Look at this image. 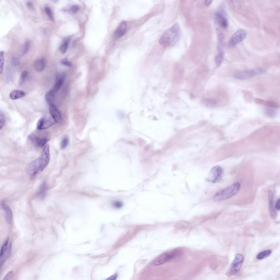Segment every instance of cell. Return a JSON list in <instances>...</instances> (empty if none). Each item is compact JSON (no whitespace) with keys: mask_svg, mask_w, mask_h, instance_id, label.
Returning a JSON list of instances; mask_svg holds the SVG:
<instances>
[{"mask_svg":"<svg viewBox=\"0 0 280 280\" xmlns=\"http://www.w3.org/2000/svg\"><path fill=\"white\" fill-rule=\"evenodd\" d=\"M180 37V27L178 24H176L163 33L159 39V43L165 47H171L177 43Z\"/></svg>","mask_w":280,"mask_h":280,"instance_id":"cell-1","label":"cell"},{"mask_svg":"<svg viewBox=\"0 0 280 280\" xmlns=\"http://www.w3.org/2000/svg\"><path fill=\"white\" fill-rule=\"evenodd\" d=\"M240 183L238 182H235L229 187L217 192L213 197V200L216 202L226 200L235 196L240 191Z\"/></svg>","mask_w":280,"mask_h":280,"instance_id":"cell-2","label":"cell"},{"mask_svg":"<svg viewBox=\"0 0 280 280\" xmlns=\"http://www.w3.org/2000/svg\"><path fill=\"white\" fill-rule=\"evenodd\" d=\"M181 254V251L178 250H173L171 251L164 253L159 256L155 261L153 262L154 266H159L165 264L168 261L176 258Z\"/></svg>","mask_w":280,"mask_h":280,"instance_id":"cell-3","label":"cell"},{"mask_svg":"<svg viewBox=\"0 0 280 280\" xmlns=\"http://www.w3.org/2000/svg\"><path fill=\"white\" fill-rule=\"evenodd\" d=\"M264 72V70L260 69H256L236 72L234 74V76L236 78L244 80V79L251 78L257 75L263 74Z\"/></svg>","mask_w":280,"mask_h":280,"instance_id":"cell-4","label":"cell"},{"mask_svg":"<svg viewBox=\"0 0 280 280\" xmlns=\"http://www.w3.org/2000/svg\"><path fill=\"white\" fill-rule=\"evenodd\" d=\"M247 33L244 30H239L233 34L228 42V46L230 48L235 47L246 39Z\"/></svg>","mask_w":280,"mask_h":280,"instance_id":"cell-5","label":"cell"},{"mask_svg":"<svg viewBox=\"0 0 280 280\" xmlns=\"http://www.w3.org/2000/svg\"><path fill=\"white\" fill-rule=\"evenodd\" d=\"M11 252V244L10 243V240L8 239L5 241L3 246L0 250V266L3 265L5 261L10 255Z\"/></svg>","mask_w":280,"mask_h":280,"instance_id":"cell-6","label":"cell"},{"mask_svg":"<svg viewBox=\"0 0 280 280\" xmlns=\"http://www.w3.org/2000/svg\"><path fill=\"white\" fill-rule=\"evenodd\" d=\"M244 261V257L241 254H237L234 260L232 262L230 269L229 271L230 274L235 275L240 270L241 266Z\"/></svg>","mask_w":280,"mask_h":280,"instance_id":"cell-7","label":"cell"},{"mask_svg":"<svg viewBox=\"0 0 280 280\" xmlns=\"http://www.w3.org/2000/svg\"><path fill=\"white\" fill-rule=\"evenodd\" d=\"M223 173V169L220 166H216L212 169L207 181L212 183L218 182L221 180Z\"/></svg>","mask_w":280,"mask_h":280,"instance_id":"cell-8","label":"cell"},{"mask_svg":"<svg viewBox=\"0 0 280 280\" xmlns=\"http://www.w3.org/2000/svg\"><path fill=\"white\" fill-rule=\"evenodd\" d=\"M50 151L49 146L48 144H46L42 151L41 154V157L39 158L40 163H41V171H42L47 166L50 161Z\"/></svg>","mask_w":280,"mask_h":280,"instance_id":"cell-9","label":"cell"},{"mask_svg":"<svg viewBox=\"0 0 280 280\" xmlns=\"http://www.w3.org/2000/svg\"><path fill=\"white\" fill-rule=\"evenodd\" d=\"M28 171L31 178H34L39 171H41L39 158L30 164L28 167Z\"/></svg>","mask_w":280,"mask_h":280,"instance_id":"cell-10","label":"cell"},{"mask_svg":"<svg viewBox=\"0 0 280 280\" xmlns=\"http://www.w3.org/2000/svg\"><path fill=\"white\" fill-rule=\"evenodd\" d=\"M215 19L218 25L222 28L226 29L228 28V21L223 10H219L217 12L215 15Z\"/></svg>","mask_w":280,"mask_h":280,"instance_id":"cell-11","label":"cell"},{"mask_svg":"<svg viewBox=\"0 0 280 280\" xmlns=\"http://www.w3.org/2000/svg\"><path fill=\"white\" fill-rule=\"evenodd\" d=\"M55 122L53 118L42 117L37 122V128L39 130L47 129L54 125Z\"/></svg>","mask_w":280,"mask_h":280,"instance_id":"cell-12","label":"cell"},{"mask_svg":"<svg viewBox=\"0 0 280 280\" xmlns=\"http://www.w3.org/2000/svg\"><path fill=\"white\" fill-rule=\"evenodd\" d=\"M29 138L36 146L40 148L44 147L49 140V138L47 136H37L36 135H30Z\"/></svg>","mask_w":280,"mask_h":280,"instance_id":"cell-13","label":"cell"},{"mask_svg":"<svg viewBox=\"0 0 280 280\" xmlns=\"http://www.w3.org/2000/svg\"><path fill=\"white\" fill-rule=\"evenodd\" d=\"M49 105V112L54 122L56 123H61L62 117L59 110L56 108L54 104H50Z\"/></svg>","mask_w":280,"mask_h":280,"instance_id":"cell-14","label":"cell"},{"mask_svg":"<svg viewBox=\"0 0 280 280\" xmlns=\"http://www.w3.org/2000/svg\"><path fill=\"white\" fill-rule=\"evenodd\" d=\"M127 31V24L125 21L122 22L118 25L117 28L114 32V36L116 39H119L123 37Z\"/></svg>","mask_w":280,"mask_h":280,"instance_id":"cell-15","label":"cell"},{"mask_svg":"<svg viewBox=\"0 0 280 280\" xmlns=\"http://www.w3.org/2000/svg\"><path fill=\"white\" fill-rule=\"evenodd\" d=\"M1 206L5 213V218L6 221L8 223L11 224L13 218V213L11 208L5 202H2L1 203Z\"/></svg>","mask_w":280,"mask_h":280,"instance_id":"cell-16","label":"cell"},{"mask_svg":"<svg viewBox=\"0 0 280 280\" xmlns=\"http://www.w3.org/2000/svg\"><path fill=\"white\" fill-rule=\"evenodd\" d=\"M269 211L270 213L271 216L273 218H275L277 215V213L276 212V209L274 205V194L271 192L269 193Z\"/></svg>","mask_w":280,"mask_h":280,"instance_id":"cell-17","label":"cell"},{"mask_svg":"<svg viewBox=\"0 0 280 280\" xmlns=\"http://www.w3.org/2000/svg\"><path fill=\"white\" fill-rule=\"evenodd\" d=\"M45 66V61L43 58L37 60L34 63V69L38 72H41L44 70Z\"/></svg>","mask_w":280,"mask_h":280,"instance_id":"cell-18","label":"cell"},{"mask_svg":"<svg viewBox=\"0 0 280 280\" xmlns=\"http://www.w3.org/2000/svg\"><path fill=\"white\" fill-rule=\"evenodd\" d=\"M25 95H26V94L24 91L19 90H13L10 93V97L12 100H15L22 98L24 97Z\"/></svg>","mask_w":280,"mask_h":280,"instance_id":"cell-19","label":"cell"},{"mask_svg":"<svg viewBox=\"0 0 280 280\" xmlns=\"http://www.w3.org/2000/svg\"><path fill=\"white\" fill-rule=\"evenodd\" d=\"M224 58V51L221 45L219 47V52L215 58V63L217 67L221 66Z\"/></svg>","mask_w":280,"mask_h":280,"instance_id":"cell-20","label":"cell"},{"mask_svg":"<svg viewBox=\"0 0 280 280\" xmlns=\"http://www.w3.org/2000/svg\"><path fill=\"white\" fill-rule=\"evenodd\" d=\"M64 76H60L59 77H58V78L57 79L55 83L54 84L53 88L51 89V90H52L55 93L58 92L60 90V89L61 88L63 84L64 83Z\"/></svg>","mask_w":280,"mask_h":280,"instance_id":"cell-21","label":"cell"},{"mask_svg":"<svg viewBox=\"0 0 280 280\" xmlns=\"http://www.w3.org/2000/svg\"><path fill=\"white\" fill-rule=\"evenodd\" d=\"M272 253V251L270 250H267L266 251H262L259 253L257 255V259L258 260H262L266 257L270 256Z\"/></svg>","mask_w":280,"mask_h":280,"instance_id":"cell-22","label":"cell"},{"mask_svg":"<svg viewBox=\"0 0 280 280\" xmlns=\"http://www.w3.org/2000/svg\"><path fill=\"white\" fill-rule=\"evenodd\" d=\"M55 93L51 90L46 94L45 99L47 100V102L49 103V105L53 104V103H54V100H55Z\"/></svg>","mask_w":280,"mask_h":280,"instance_id":"cell-23","label":"cell"},{"mask_svg":"<svg viewBox=\"0 0 280 280\" xmlns=\"http://www.w3.org/2000/svg\"><path fill=\"white\" fill-rule=\"evenodd\" d=\"M30 44H31V43H30V41L29 40L25 42L24 44H23V45L22 46L21 50H20V55L21 56H24L28 52V51L30 49Z\"/></svg>","mask_w":280,"mask_h":280,"instance_id":"cell-24","label":"cell"},{"mask_svg":"<svg viewBox=\"0 0 280 280\" xmlns=\"http://www.w3.org/2000/svg\"><path fill=\"white\" fill-rule=\"evenodd\" d=\"M69 41H70V39L67 38L66 39H64V41L61 44L60 47V50L62 53H65L67 51V49L69 47Z\"/></svg>","mask_w":280,"mask_h":280,"instance_id":"cell-25","label":"cell"},{"mask_svg":"<svg viewBox=\"0 0 280 280\" xmlns=\"http://www.w3.org/2000/svg\"><path fill=\"white\" fill-rule=\"evenodd\" d=\"M28 74H29L27 71H24L21 73L20 77L19 82L20 85H22L24 84L28 76Z\"/></svg>","mask_w":280,"mask_h":280,"instance_id":"cell-26","label":"cell"},{"mask_svg":"<svg viewBox=\"0 0 280 280\" xmlns=\"http://www.w3.org/2000/svg\"><path fill=\"white\" fill-rule=\"evenodd\" d=\"M4 52L3 51L0 52V74H2L3 71L4 63H5V56Z\"/></svg>","mask_w":280,"mask_h":280,"instance_id":"cell-27","label":"cell"},{"mask_svg":"<svg viewBox=\"0 0 280 280\" xmlns=\"http://www.w3.org/2000/svg\"><path fill=\"white\" fill-rule=\"evenodd\" d=\"M44 11L46 13V14L47 15L48 17L49 18V19L51 20L52 21H54V15H53V13L51 9L49 8V7H45L44 8Z\"/></svg>","mask_w":280,"mask_h":280,"instance_id":"cell-28","label":"cell"},{"mask_svg":"<svg viewBox=\"0 0 280 280\" xmlns=\"http://www.w3.org/2000/svg\"><path fill=\"white\" fill-rule=\"evenodd\" d=\"M79 10V7L78 5H73L70 7H69V8H67L66 10L67 12H69V13L75 14L78 12Z\"/></svg>","mask_w":280,"mask_h":280,"instance_id":"cell-29","label":"cell"},{"mask_svg":"<svg viewBox=\"0 0 280 280\" xmlns=\"http://www.w3.org/2000/svg\"><path fill=\"white\" fill-rule=\"evenodd\" d=\"M5 114L3 112H0V130H1L2 128H3L5 125Z\"/></svg>","mask_w":280,"mask_h":280,"instance_id":"cell-30","label":"cell"},{"mask_svg":"<svg viewBox=\"0 0 280 280\" xmlns=\"http://www.w3.org/2000/svg\"><path fill=\"white\" fill-rule=\"evenodd\" d=\"M68 144H69V139L67 138H64L61 142V149H65V148H66Z\"/></svg>","mask_w":280,"mask_h":280,"instance_id":"cell-31","label":"cell"},{"mask_svg":"<svg viewBox=\"0 0 280 280\" xmlns=\"http://www.w3.org/2000/svg\"><path fill=\"white\" fill-rule=\"evenodd\" d=\"M11 63H12L13 66H17L19 65L20 64V61L19 59L18 58H17L16 57H13L11 60Z\"/></svg>","mask_w":280,"mask_h":280,"instance_id":"cell-32","label":"cell"},{"mask_svg":"<svg viewBox=\"0 0 280 280\" xmlns=\"http://www.w3.org/2000/svg\"><path fill=\"white\" fill-rule=\"evenodd\" d=\"M61 64L67 66V67H71L72 66V64L69 61H68V60L67 59H63L61 60Z\"/></svg>","mask_w":280,"mask_h":280,"instance_id":"cell-33","label":"cell"},{"mask_svg":"<svg viewBox=\"0 0 280 280\" xmlns=\"http://www.w3.org/2000/svg\"><path fill=\"white\" fill-rule=\"evenodd\" d=\"M13 276V272L12 271H10L9 272H8L7 274V275H6V276L4 277L3 279L6 280H10V279H12Z\"/></svg>","mask_w":280,"mask_h":280,"instance_id":"cell-34","label":"cell"},{"mask_svg":"<svg viewBox=\"0 0 280 280\" xmlns=\"http://www.w3.org/2000/svg\"><path fill=\"white\" fill-rule=\"evenodd\" d=\"M6 79L7 81H8V82H11V80H12V75H11V74H10V71H6Z\"/></svg>","mask_w":280,"mask_h":280,"instance_id":"cell-35","label":"cell"},{"mask_svg":"<svg viewBox=\"0 0 280 280\" xmlns=\"http://www.w3.org/2000/svg\"><path fill=\"white\" fill-rule=\"evenodd\" d=\"M113 206L116 208H120L122 206L123 204L121 202H115L113 204Z\"/></svg>","mask_w":280,"mask_h":280,"instance_id":"cell-36","label":"cell"},{"mask_svg":"<svg viewBox=\"0 0 280 280\" xmlns=\"http://www.w3.org/2000/svg\"><path fill=\"white\" fill-rule=\"evenodd\" d=\"M275 208L277 211H280V199H278L276 201L275 205Z\"/></svg>","mask_w":280,"mask_h":280,"instance_id":"cell-37","label":"cell"},{"mask_svg":"<svg viewBox=\"0 0 280 280\" xmlns=\"http://www.w3.org/2000/svg\"><path fill=\"white\" fill-rule=\"evenodd\" d=\"M213 0H205V4L207 6H208L211 4Z\"/></svg>","mask_w":280,"mask_h":280,"instance_id":"cell-38","label":"cell"},{"mask_svg":"<svg viewBox=\"0 0 280 280\" xmlns=\"http://www.w3.org/2000/svg\"><path fill=\"white\" fill-rule=\"evenodd\" d=\"M27 6L29 8V9H33L34 8V6L32 5V3L31 2H28L27 3Z\"/></svg>","mask_w":280,"mask_h":280,"instance_id":"cell-39","label":"cell"},{"mask_svg":"<svg viewBox=\"0 0 280 280\" xmlns=\"http://www.w3.org/2000/svg\"><path fill=\"white\" fill-rule=\"evenodd\" d=\"M117 275H113L110 277L108 278V279H112V280H115L117 279Z\"/></svg>","mask_w":280,"mask_h":280,"instance_id":"cell-40","label":"cell"},{"mask_svg":"<svg viewBox=\"0 0 280 280\" xmlns=\"http://www.w3.org/2000/svg\"><path fill=\"white\" fill-rule=\"evenodd\" d=\"M52 1L56 3H58L59 2V0H52Z\"/></svg>","mask_w":280,"mask_h":280,"instance_id":"cell-41","label":"cell"}]
</instances>
